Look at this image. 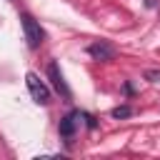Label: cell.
Returning <instances> with one entry per match:
<instances>
[{
    "mask_svg": "<svg viewBox=\"0 0 160 160\" xmlns=\"http://www.w3.org/2000/svg\"><path fill=\"white\" fill-rule=\"evenodd\" d=\"M20 22H22V32H25V40H28V48L30 50H38L45 40V30L40 28V22L30 15V12H22L20 15Z\"/></svg>",
    "mask_w": 160,
    "mask_h": 160,
    "instance_id": "obj_1",
    "label": "cell"
},
{
    "mask_svg": "<svg viewBox=\"0 0 160 160\" xmlns=\"http://www.w3.org/2000/svg\"><path fill=\"white\" fill-rule=\"evenodd\" d=\"M25 82H28V90H30V95H32V100L38 102V105H48L50 102V88L35 75V72H28L25 75Z\"/></svg>",
    "mask_w": 160,
    "mask_h": 160,
    "instance_id": "obj_2",
    "label": "cell"
},
{
    "mask_svg": "<svg viewBox=\"0 0 160 160\" xmlns=\"http://www.w3.org/2000/svg\"><path fill=\"white\" fill-rule=\"evenodd\" d=\"M48 78L52 80V88H55L65 100H70V98H72V92H70V88H68V82H65V78H62V72H60V68H58V62H55V60L48 65Z\"/></svg>",
    "mask_w": 160,
    "mask_h": 160,
    "instance_id": "obj_3",
    "label": "cell"
},
{
    "mask_svg": "<svg viewBox=\"0 0 160 160\" xmlns=\"http://www.w3.org/2000/svg\"><path fill=\"white\" fill-rule=\"evenodd\" d=\"M88 52H90V58H95V60H100V62H108V60L115 58V48H112L110 42H105V40L92 42V45L88 48Z\"/></svg>",
    "mask_w": 160,
    "mask_h": 160,
    "instance_id": "obj_4",
    "label": "cell"
},
{
    "mask_svg": "<svg viewBox=\"0 0 160 160\" xmlns=\"http://www.w3.org/2000/svg\"><path fill=\"white\" fill-rule=\"evenodd\" d=\"M78 118H80V112H70V115H65L62 120H60V138H65V142H70L72 140V135H75V128H78Z\"/></svg>",
    "mask_w": 160,
    "mask_h": 160,
    "instance_id": "obj_5",
    "label": "cell"
},
{
    "mask_svg": "<svg viewBox=\"0 0 160 160\" xmlns=\"http://www.w3.org/2000/svg\"><path fill=\"white\" fill-rule=\"evenodd\" d=\"M110 115H112L115 120H125V118H130V115H132V108H130V105H118V108H112V110H110Z\"/></svg>",
    "mask_w": 160,
    "mask_h": 160,
    "instance_id": "obj_6",
    "label": "cell"
},
{
    "mask_svg": "<svg viewBox=\"0 0 160 160\" xmlns=\"http://www.w3.org/2000/svg\"><path fill=\"white\" fill-rule=\"evenodd\" d=\"M80 118L85 120V125H88L90 130H95V128H98V120H95V118H92L90 112H80Z\"/></svg>",
    "mask_w": 160,
    "mask_h": 160,
    "instance_id": "obj_7",
    "label": "cell"
},
{
    "mask_svg": "<svg viewBox=\"0 0 160 160\" xmlns=\"http://www.w3.org/2000/svg\"><path fill=\"white\" fill-rule=\"evenodd\" d=\"M142 78H145V80H150V82H160V70H145V72H142Z\"/></svg>",
    "mask_w": 160,
    "mask_h": 160,
    "instance_id": "obj_8",
    "label": "cell"
},
{
    "mask_svg": "<svg viewBox=\"0 0 160 160\" xmlns=\"http://www.w3.org/2000/svg\"><path fill=\"white\" fill-rule=\"evenodd\" d=\"M145 5H148V8H152V5H155V0H145Z\"/></svg>",
    "mask_w": 160,
    "mask_h": 160,
    "instance_id": "obj_9",
    "label": "cell"
}]
</instances>
